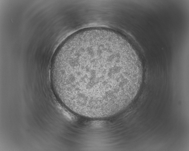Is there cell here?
<instances>
[{
  "label": "cell",
  "mask_w": 189,
  "mask_h": 151,
  "mask_svg": "<svg viewBox=\"0 0 189 151\" xmlns=\"http://www.w3.org/2000/svg\"><path fill=\"white\" fill-rule=\"evenodd\" d=\"M51 78L58 99L75 114L112 116L125 108L139 88L142 71L129 44L102 29L72 35L56 52Z\"/></svg>",
  "instance_id": "1"
}]
</instances>
